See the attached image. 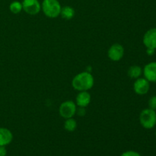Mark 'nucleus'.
<instances>
[{
    "mask_svg": "<svg viewBox=\"0 0 156 156\" xmlns=\"http://www.w3.org/2000/svg\"><path fill=\"white\" fill-rule=\"evenodd\" d=\"M108 56L111 61L118 62L124 56V48L121 44H114L108 49Z\"/></svg>",
    "mask_w": 156,
    "mask_h": 156,
    "instance_id": "nucleus-6",
    "label": "nucleus"
},
{
    "mask_svg": "<svg viewBox=\"0 0 156 156\" xmlns=\"http://www.w3.org/2000/svg\"><path fill=\"white\" fill-rule=\"evenodd\" d=\"M155 49H151V48H146V53L149 56H152V55L155 54Z\"/></svg>",
    "mask_w": 156,
    "mask_h": 156,
    "instance_id": "nucleus-20",
    "label": "nucleus"
},
{
    "mask_svg": "<svg viewBox=\"0 0 156 156\" xmlns=\"http://www.w3.org/2000/svg\"><path fill=\"white\" fill-rule=\"evenodd\" d=\"M94 79L89 72H82L78 73L72 80V86L78 91H88L94 86Z\"/></svg>",
    "mask_w": 156,
    "mask_h": 156,
    "instance_id": "nucleus-1",
    "label": "nucleus"
},
{
    "mask_svg": "<svg viewBox=\"0 0 156 156\" xmlns=\"http://www.w3.org/2000/svg\"><path fill=\"white\" fill-rule=\"evenodd\" d=\"M140 123L143 128L151 129L156 126V111L150 108L143 110L140 114Z\"/></svg>",
    "mask_w": 156,
    "mask_h": 156,
    "instance_id": "nucleus-3",
    "label": "nucleus"
},
{
    "mask_svg": "<svg viewBox=\"0 0 156 156\" xmlns=\"http://www.w3.org/2000/svg\"><path fill=\"white\" fill-rule=\"evenodd\" d=\"M23 10L30 15H37L41 11V4L38 0H23Z\"/></svg>",
    "mask_w": 156,
    "mask_h": 156,
    "instance_id": "nucleus-5",
    "label": "nucleus"
},
{
    "mask_svg": "<svg viewBox=\"0 0 156 156\" xmlns=\"http://www.w3.org/2000/svg\"><path fill=\"white\" fill-rule=\"evenodd\" d=\"M76 113H78V114L80 116H84L85 114V108H79V109L77 110Z\"/></svg>",
    "mask_w": 156,
    "mask_h": 156,
    "instance_id": "nucleus-19",
    "label": "nucleus"
},
{
    "mask_svg": "<svg viewBox=\"0 0 156 156\" xmlns=\"http://www.w3.org/2000/svg\"><path fill=\"white\" fill-rule=\"evenodd\" d=\"M155 137H156V130H155Z\"/></svg>",
    "mask_w": 156,
    "mask_h": 156,
    "instance_id": "nucleus-21",
    "label": "nucleus"
},
{
    "mask_svg": "<svg viewBox=\"0 0 156 156\" xmlns=\"http://www.w3.org/2000/svg\"><path fill=\"white\" fill-rule=\"evenodd\" d=\"M143 74L149 82H156V62L146 64L143 69Z\"/></svg>",
    "mask_w": 156,
    "mask_h": 156,
    "instance_id": "nucleus-9",
    "label": "nucleus"
},
{
    "mask_svg": "<svg viewBox=\"0 0 156 156\" xmlns=\"http://www.w3.org/2000/svg\"><path fill=\"white\" fill-rule=\"evenodd\" d=\"M62 6L58 0H43L41 10L50 18H56L60 15Z\"/></svg>",
    "mask_w": 156,
    "mask_h": 156,
    "instance_id": "nucleus-2",
    "label": "nucleus"
},
{
    "mask_svg": "<svg viewBox=\"0 0 156 156\" xmlns=\"http://www.w3.org/2000/svg\"><path fill=\"white\" fill-rule=\"evenodd\" d=\"M127 74L128 76L130 79H136L142 76V74H143V69H142L141 67L137 65L131 66L129 68V69H128Z\"/></svg>",
    "mask_w": 156,
    "mask_h": 156,
    "instance_id": "nucleus-13",
    "label": "nucleus"
},
{
    "mask_svg": "<svg viewBox=\"0 0 156 156\" xmlns=\"http://www.w3.org/2000/svg\"><path fill=\"white\" fill-rule=\"evenodd\" d=\"M13 140V134L7 128L0 127V146H6Z\"/></svg>",
    "mask_w": 156,
    "mask_h": 156,
    "instance_id": "nucleus-11",
    "label": "nucleus"
},
{
    "mask_svg": "<svg viewBox=\"0 0 156 156\" xmlns=\"http://www.w3.org/2000/svg\"><path fill=\"white\" fill-rule=\"evenodd\" d=\"M148 105H149V108L156 111V95L152 96L149 98Z\"/></svg>",
    "mask_w": 156,
    "mask_h": 156,
    "instance_id": "nucleus-16",
    "label": "nucleus"
},
{
    "mask_svg": "<svg viewBox=\"0 0 156 156\" xmlns=\"http://www.w3.org/2000/svg\"><path fill=\"white\" fill-rule=\"evenodd\" d=\"M9 10L13 14H18L23 10L22 3L18 1H14L9 5Z\"/></svg>",
    "mask_w": 156,
    "mask_h": 156,
    "instance_id": "nucleus-15",
    "label": "nucleus"
},
{
    "mask_svg": "<svg viewBox=\"0 0 156 156\" xmlns=\"http://www.w3.org/2000/svg\"><path fill=\"white\" fill-rule=\"evenodd\" d=\"M120 156H142L139 152L133 150H128L126 152H123Z\"/></svg>",
    "mask_w": 156,
    "mask_h": 156,
    "instance_id": "nucleus-17",
    "label": "nucleus"
},
{
    "mask_svg": "<svg viewBox=\"0 0 156 156\" xmlns=\"http://www.w3.org/2000/svg\"><path fill=\"white\" fill-rule=\"evenodd\" d=\"M77 128V122L73 117L66 119L64 122V129L68 132H74Z\"/></svg>",
    "mask_w": 156,
    "mask_h": 156,
    "instance_id": "nucleus-14",
    "label": "nucleus"
},
{
    "mask_svg": "<svg viewBox=\"0 0 156 156\" xmlns=\"http://www.w3.org/2000/svg\"><path fill=\"white\" fill-rule=\"evenodd\" d=\"M75 9L69 5H66L62 7L60 12V15L63 19L70 20L74 18L75 16Z\"/></svg>",
    "mask_w": 156,
    "mask_h": 156,
    "instance_id": "nucleus-12",
    "label": "nucleus"
},
{
    "mask_svg": "<svg viewBox=\"0 0 156 156\" xmlns=\"http://www.w3.org/2000/svg\"><path fill=\"white\" fill-rule=\"evenodd\" d=\"M77 111V105L73 101H66L60 105L59 108V115L64 119L73 117Z\"/></svg>",
    "mask_w": 156,
    "mask_h": 156,
    "instance_id": "nucleus-4",
    "label": "nucleus"
},
{
    "mask_svg": "<svg viewBox=\"0 0 156 156\" xmlns=\"http://www.w3.org/2000/svg\"><path fill=\"white\" fill-rule=\"evenodd\" d=\"M150 82L145 78H138L133 83V90L135 93L139 95L146 94L150 88Z\"/></svg>",
    "mask_w": 156,
    "mask_h": 156,
    "instance_id": "nucleus-7",
    "label": "nucleus"
},
{
    "mask_svg": "<svg viewBox=\"0 0 156 156\" xmlns=\"http://www.w3.org/2000/svg\"><path fill=\"white\" fill-rule=\"evenodd\" d=\"M91 94L88 91H79L76 98V102L78 107L79 108H86L91 103Z\"/></svg>",
    "mask_w": 156,
    "mask_h": 156,
    "instance_id": "nucleus-10",
    "label": "nucleus"
},
{
    "mask_svg": "<svg viewBox=\"0 0 156 156\" xmlns=\"http://www.w3.org/2000/svg\"><path fill=\"white\" fill-rule=\"evenodd\" d=\"M6 155H7V150L5 149V146H0V156Z\"/></svg>",
    "mask_w": 156,
    "mask_h": 156,
    "instance_id": "nucleus-18",
    "label": "nucleus"
},
{
    "mask_svg": "<svg viewBox=\"0 0 156 156\" xmlns=\"http://www.w3.org/2000/svg\"><path fill=\"white\" fill-rule=\"evenodd\" d=\"M143 43L146 48L156 50V27H152L145 33Z\"/></svg>",
    "mask_w": 156,
    "mask_h": 156,
    "instance_id": "nucleus-8",
    "label": "nucleus"
}]
</instances>
